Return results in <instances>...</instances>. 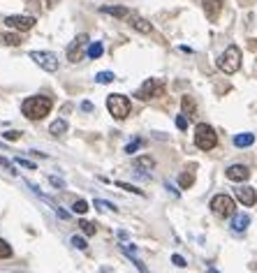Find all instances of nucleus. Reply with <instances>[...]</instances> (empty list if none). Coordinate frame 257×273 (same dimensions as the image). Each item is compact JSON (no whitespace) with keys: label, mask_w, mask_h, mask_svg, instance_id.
<instances>
[{"label":"nucleus","mask_w":257,"mask_h":273,"mask_svg":"<svg viewBox=\"0 0 257 273\" xmlns=\"http://www.w3.org/2000/svg\"><path fill=\"white\" fill-rule=\"evenodd\" d=\"M86 44H88V35H77L75 40L70 42V47H68V60H72V63H79V60H84Z\"/></svg>","instance_id":"0eeeda50"},{"label":"nucleus","mask_w":257,"mask_h":273,"mask_svg":"<svg viewBox=\"0 0 257 273\" xmlns=\"http://www.w3.org/2000/svg\"><path fill=\"white\" fill-rule=\"evenodd\" d=\"M176 127H178V130H185V127H188V116H185V113L176 116Z\"/></svg>","instance_id":"7c9ffc66"},{"label":"nucleus","mask_w":257,"mask_h":273,"mask_svg":"<svg viewBox=\"0 0 257 273\" xmlns=\"http://www.w3.org/2000/svg\"><path fill=\"white\" fill-rule=\"evenodd\" d=\"M21 137V132H5V139L7 141H16Z\"/></svg>","instance_id":"f704fd0d"},{"label":"nucleus","mask_w":257,"mask_h":273,"mask_svg":"<svg viewBox=\"0 0 257 273\" xmlns=\"http://www.w3.org/2000/svg\"><path fill=\"white\" fill-rule=\"evenodd\" d=\"M130 107H132V104H130V100L125 97V95L111 93L107 97V109H109V113H111L116 120H125V118H128Z\"/></svg>","instance_id":"20e7f679"},{"label":"nucleus","mask_w":257,"mask_h":273,"mask_svg":"<svg viewBox=\"0 0 257 273\" xmlns=\"http://www.w3.org/2000/svg\"><path fill=\"white\" fill-rule=\"evenodd\" d=\"M195 144H197L199 151H211V148H216V144H218L216 130L211 125H206V123H199V125L195 127Z\"/></svg>","instance_id":"7ed1b4c3"},{"label":"nucleus","mask_w":257,"mask_h":273,"mask_svg":"<svg viewBox=\"0 0 257 273\" xmlns=\"http://www.w3.org/2000/svg\"><path fill=\"white\" fill-rule=\"evenodd\" d=\"M30 60H35L47 72H56L58 70V60H56L54 54H49V51H30Z\"/></svg>","instance_id":"6e6552de"},{"label":"nucleus","mask_w":257,"mask_h":273,"mask_svg":"<svg viewBox=\"0 0 257 273\" xmlns=\"http://www.w3.org/2000/svg\"><path fill=\"white\" fill-rule=\"evenodd\" d=\"M7 257H12V246L5 239H0V260H7Z\"/></svg>","instance_id":"5701e85b"},{"label":"nucleus","mask_w":257,"mask_h":273,"mask_svg":"<svg viewBox=\"0 0 257 273\" xmlns=\"http://www.w3.org/2000/svg\"><path fill=\"white\" fill-rule=\"evenodd\" d=\"M225 176L230 181H237V183H244V181L251 179V169L246 165H232L227 167V172H225Z\"/></svg>","instance_id":"9d476101"},{"label":"nucleus","mask_w":257,"mask_h":273,"mask_svg":"<svg viewBox=\"0 0 257 273\" xmlns=\"http://www.w3.org/2000/svg\"><path fill=\"white\" fill-rule=\"evenodd\" d=\"M47 2H49V5H56V2H58V0H47Z\"/></svg>","instance_id":"4c0bfd02"},{"label":"nucleus","mask_w":257,"mask_h":273,"mask_svg":"<svg viewBox=\"0 0 257 273\" xmlns=\"http://www.w3.org/2000/svg\"><path fill=\"white\" fill-rule=\"evenodd\" d=\"M70 243H72L77 250H86V248H88L86 239H82V236H72V239H70Z\"/></svg>","instance_id":"cd10ccee"},{"label":"nucleus","mask_w":257,"mask_h":273,"mask_svg":"<svg viewBox=\"0 0 257 273\" xmlns=\"http://www.w3.org/2000/svg\"><path fill=\"white\" fill-rule=\"evenodd\" d=\"M0 165L5 167V169H7V172H9V174H16V169H14V165H12V162H9V160H7V158H0Z\"/></svg>","instance_id":"473e14b6"},{"label":"nucleus","mask_w":257,"mask_h":273,"mask_svg":"<svg viewBox=\"0 0 257 273\" xmlns=\"http://www.w3.org/2000/svg\"><path fill=\"white\" fill-rule=\"evenodd\" d=\"M153 165H156V162L151 160L149 155H144V158H137L135 160V167H142V169H149V172L153 169Z\"/></svg>","instance_id":"4be33fe9"},{"label":"nucleus","mask_w":257,"mask_h":273,"mask_svg":"<svg viewBox=\"0 0 257 273\" xmlns=\"http://www.w3.org/2000/svg\"><path fill=\"white\" fill-rule=\"evenodd\" d=\"M0 42H2V44H9V47H19L21 37L19 35H0Z\"/></svg>","instance_id":"412c9836"},{"label":"nucleus","mask_w":257,"mask_h":273,"mask_svg":"<svg viewBox=\"0 0 257 273\" xmlns=\"http://www.w3.org/2000/svg\"><path fill=\"white\" fill-rule=\"evenodd\" d=\"M225 0H204V12H206V19L209 21H218L220 12H223Z\"/></svg>","instance_id":"f8f14e48"},{"label":"nucleus","mask_w":257,"mask_h":273,"mask_svg":"<svg viewBox=\"0 0 257 273\" xmlns=\"http://www.w3.org/2000/svg\"><path fill=\"white\" fill-rule=\"evenodd\" d=\"M51 107H54L51 97L35 95V97H26V100H23V104H21V111H23V116H26V118L42 120L49 111H51Z\"/></svg>","instance_id":"f257e3e1"},{"label":"nucleus","mask_w":257,"mask_h":273,"mask_svg":"<svg viewBox=\"0 0 257 273\" xmlns=\"http://www.w3.org/2000/svg\"><path fill=\"white\" fill-rule=\"evenodd\" d=\"M234 194H237V199L244 204V206H253L257 201V192L253 190L251 185H241V187H237L234 190Z\"/></svg>","instance_id":"9b49d317"},{"label":"nucleus","mask_w":257,"mask_h":273,"mask_svg":"<svg viewBox=\"0 0 257 273\" xmlns=\"http://www.w3.org/2000/svg\"><path fill=\"white\" fill-rule=\"evenodd\" d=\"M130 23H132V28L139 30V33H151V30H153V26H151L149 21L142 19V16H137V14H130Z\"/></svg>","instance_id":"4468645a"},{"label":"nucleus","mask_w":257,"mask_h":273,"mask_svg":"<svg viewBox=\"0 0 257 273\" xmlns=\"http://www.w3.org/2000/svg\"><path fill=\"white\" fill-rule=\"evenodd\" d=\"M165 91V84L163 79H146L142 84V86L137 88V97L139 100H153V97H158V95H163Z\"/></svg>","instance_id":"423d86ee"},{"label":"nucleus","mask_w":257,"mask_h":273,"mask_svg":"<svg viewBox=\"0 0 257 273\" xmlns=\"http://www.w3.org/2000/svg\"><path fill=\"white\" fill-rule=\"evenodd\" d=\"M192 183H195V172H192V169H188V172H183L181 176H178V185H181L183 190H185V187H190Z\"/></svg>","instance_id":"a211bd4d"},{"label":"nucleus","mask_w":257,"mask_h":273,"mask_svg":"<svg viewBox=\"0 0 257 273\" xmlns=\"http://www.w3.org/2000/svg\"><path fill=\"white\" fill-rule=\"evenodd\" d=\"M253 144H255V134L253 132H241L234 137V146L237 148H248V146H253Z\"/></svg>","instance_id":"2eb2a0df"},{"label":"nucleus","mask_w":257,"mask_h":273,"mask_svg":"<svg viewBox=\"0 0 257 273\" xmlns=\"http://www.w3.org/2000/svg\"><path fill=\"white\" fill-rule=\"evenodd\" d=\"M5 23L9 28H14V30H21V33H26V30H30V28L35 26V19L33 16H23V14H12V16H7Z\"/></svg>","instance_id":"1a4fd4ad"},{"label":"nucleus","mask_w":257,"mask_h":273,"mask_svg":"<svg viewBox=\"0 0 257 273\" xmlns=\"http://www.w3.org/2000/svg\"><path fill=\"white\" fill-rule=\"evenodd\" d=\"M209 273H218V271H216V269H209Z\"/></svg>","instance_id":"58836bf2"},{"label":"nucleus","mask_w":257,"mask_h":273,"mask_svg":"<svg viewBox=\"0 0 257 273\" xmlns=\"http://www.w3.org/2000/svg\"><path fill=\"white\" fill-rule=\"evenodd\" d=\"M139 146H142V141H139V139L132 141V144H128V146H125V153H135V151H137Z\"/></svg>","instance_id":"72a5a7b5"},{"label":"nucleus","mask_w":257,"mask_h":273,"mask_svg":"<svg viewBox=\"0 0 257 273\" xmlns=\"http://www.w3.org/2000/svg\"><path fill=\"white\" fill-rule=\"evenodd\" d=\"M93 206L95 208H100V211H118V208L111 204V201H104V199H95L93 201Z\"/></svg>","instance_id":"b1692460"},{"label":"nucleus","mask_w":257,"mask_h":273,"mask_svg":"<svg viewBox=\"0 0 257 273\" xmlns=\"http://www.w3.org/2000/svg\"><path fill=\"white\" fill-rule=\"evenodd\" d=\"M16 165H21L23 169H30V172H35V169H37V167H35V162L26 160V158H16Z\"/></svg>","instance_id":"c756f323"},{"label":"nucleus","mask_w":257,"mask_h":273,"mask_svg":"<svg viewBox=\"0 0 257 273\" xmlns=\"http://www.w3.org/2000/svg\"><path fill=\"white\" fill-rule=\"evenodd\" d=\"M234 199H232L230 194H216L213 199H211V211L218 215V218H232L234 215Z\"/></svg>","instance_id":"39448f33"},{"label":"nucleus","mask_w":257,"mask_h":273,"mask_svg":"<svg viewBox=\"0 0 257 273\" xmlns=\"http://www.w3.org/2000/svg\"><path fill=\"white\" fill-rule=\"evenodd\" d=\"M100 12L111 14V16H118V19H125V16H130V12L125 9V7H100Z\"/></svg>","instance_id":"f3484780"},{"label":"nucleus","mask_w":257,"mask_h":273,"mask_svg":"<svg viewBox=\"0 0 257 273\" xmlns=\"http://www.w3.org/2000/svg\"><path fill=\"white\" fill-rule=\"evenodd\" d=\"M79 227H82V232L86 234V236H93V234L97 232V227H95V222H86V220H82V222H79Z\"/></svg>","instance_id":"393cba45"},{"label":"nucleus","mask_w":257,"mask_h":273,"mask_svg":"<svg viewBox=\"0 0 257 273\" xmlns=\"http://www.w3.org/2000/svg\"><path fill=\"white\" fill-rule=\"evenodd\" d=\"M95 81H97V84H111V81H114V72H100L95 77Z\"/></svg>","instance_id":"bb28decb"},{"label":"nucleus","mask_w":257,"mask_h":273,"mask_svg":"<svg viewBox=\"0 0 257 273\" xmlns=\"http://www.w3.org/2000/svg\"><path fill=\"white\" fill-rule=\"evenodd\" d=\"M116 185L121 187V190H128V192H132V194H144L142 190H139V187H135V185H130V183H123V181H118V183H116Z\"/></svg>","instance_id":"c85d7f7f"},{"label":"nucleus","mask_w":257,"mask_h":273,"mask_svg":"<svg viewBox=\"0 0 257 273\" xmlns=\"http://www.w3.org/2000/svg\"><path fill=\"white\" fill-rule=\"evenodd\" d=\"M88 201H84V199H79V201H75V206H72V211H75V213H79V215H84L88 211Z\"/></svg>","instance_id":"a878e982"},{"label":"nucleus","mask_w":257,"mask_h":273,"mask_svg":"<svg viewBox=\"0 0 257 273\" xmlns=\"http://www.w3.org/2000/svg\"><path fill=\"white\" fill-rule=\"evenodd\" d=\"M248 225H251V215L248 213H234L232 215V229L234 232H246L248 229Z\"/></svg>","instance_id":"ddd939ff"},{"label":"nucleus","mask_w":257,"mask_h":273,"mask_svg":"<svg viewBox=\"0 0 257 273\" xmlns=\"http://www.w3.org/2000/svg\"><path fill=\"white\" fill-rule=\"evenodd\" d=\"M171 264H174V267H178V269L188 267V264H185V260H183L181 255H171Z\"/></svg>","instance_id":"2f4dec72"},{"label":"nucleus","mask_w":257,"mask_h":273,"mask_svg":"<svg viewBox=\"0 0 257 273\" xmlns=\"http://www.w3.org/2000/svg\"><path fill=\"white\" fill-rule=\"evenodd\" d=\"M49 132L54 134V137H63V134H68V120H63V118L54 120V123L49 125Z\"/></svg>","instance_id":"dca6fc26"},{"label":"nucleus","mask_w":257,"mask_h":273,"mask_svg":"<svg viewBox=\"0 0 257 273\" xmlns=\"http://www.w3.org/2000/svg\"><path fill=\"white\" fill-rule=\"evenodd\" d=\"M239 67H241V49L237 44H230L218 58V70L225 74H234L239 72Z\"/></svg>","instance_id":"f03ea898"},{"label":"nucleus","mask_w":257,"mask_h":273,"mask_svg":"<svg viewBox=\"0 0 257 273\" xmlns=\"http://www.w3.org/2000/svg\"><path fill=\"white\" fill-rule=\"evenodd\" d=\"M82 109H84V111H90V109H93V104H90V102H84Z\"/></svg>","instance_id":"e433bc0d"},{"label":"nucleus","mask_w":257,"mask_h":273,"mask_svg":"<svg viewBox=\"0 0 257 273\" xmlns=\"http://www.w3.org/2000/svg\"><path fill=\"white\" fill-rule=\"evenodd\" d=\"M102 51H104V47H102V44H100V42H93V44H90V47H88V51H86V54H88V58H100V56H102Z\"/></svg>","instance_id":"6ab92c4d"},{"label":"nucleus","mask_w":257,"mask_h":273,"mask_svg":"<svg viewBox=\"0 0 257 273\" xmlns=\"http://www.w3.org/2000/svg\"><path fill=\"white\" fill-rule=\"evenodd\" d=\"M181 104H183V113H185L188 118H192V116H195V102L190 100V97H183Z\"/></svg>","instance_id":"aec40b11"},{"label":"nucleus","mask_w":257,"mask_h":273,"mask_svg":"<svg viewBox=\"0 0 257 273\" xmlns=\"http://www.w3.org/2000/svg\"><path fill=\"white\" fill-rule=\"evenodd\" d=\"M49 183H54L56 187H65V183H63L61 179H56V176H49Z\"/></svg>","instance_id":"c9c22d12"}]
</instances>
